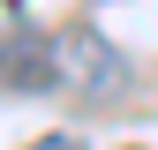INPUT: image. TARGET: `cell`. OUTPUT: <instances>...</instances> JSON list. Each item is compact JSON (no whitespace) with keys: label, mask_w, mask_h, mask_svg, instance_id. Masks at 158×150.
<instances>
[{"label":"cell","mask_w":158,"mask_h":150,"mask_svg":"<svg viewBox=\"0 0 158 150\" xmlns=\"http://www.w3.org/2000/svg\"><path fill=\"white\" fill-rule=\"evenodd\" d=\"M0 83H8V90H45V83H60V38L8 30V38H0Z\"/></svg>","instance_id":"cell-2"},{"label":"cell","mask_w":158,"mask_h":150,"mask_svg":"<svg viewBox=\"0 0 158 150\" xmlns=\"http://www.w3.org/2000/svg\"><path fill=\"white\" fill-rule=\"evenodd\" d=\"M60 83H75V90L98 98V105H121L128 83H135V68L113 53V38H98V30H68V38H60Z\"/></svg>","instance_id":"cell-1"},{"label":"cell","mask_w":158,"mask_h":150,"mask_svg":"<svg viewBox=\"0 0 158 150\" xmlns=\"http://www.w3.org/2000/svg\"><path fill=\"white\" fill-rule=\"evenodd\" d=\"M30 150H83V135H38Z\"/></svg>","instance_id":"cell-3"}]
</instances>
